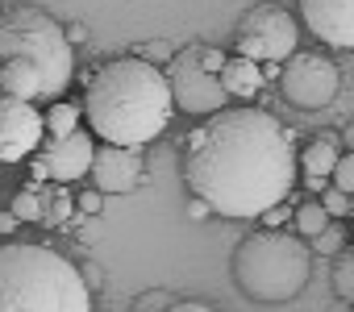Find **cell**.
<instances>
[{
	"instance_id": "52a82bcc",
	"label": "cell",
	"mask_w": 354,
	"mask_h": 312,
	"mask_svg": "<svg viewBox=\"0 0 354 312\" xmlns=\"http://www.w3.org/2000/svg\"><path fill=\"white\" fill-rule=\"evenodd\" d=\"M234 46L250 63H288L300 46V30H296L292 9L275 5V0H263V5L246 9L238 21Z\"/></svg>"
},
{
	"instance_id": "603a6c76",
	"label": "cell",
	"mask_w": 354,
	"mask_h": 312,
	"mask_svg": "<svg viewBox=\"0 0 354 312\" xmlns=\"http://www.w3.org/2000/svg\"><path fill=\"white\" fill-rule=\"evenodd\" d=\"M175 300H171V291H162V287H150V291H142L138 300H133V312H167Z\"/></svg>"
},
{
	"instance_id": "ac0fdd59",
	"label": "cell",
	"mask_w": 354,
	"mask_h": 312,
	"mask_svg": "<svg viewBox=\"0 0 354 312\" xmlns=\"http://www.w3.org/2000/svg\"><path fill=\"white\" fill-rule=\"evenodd\" d=\"M9 213H13L17 221H42V184H38V179H30V184L13 196Z\"/></svg>"
},
{
	"instance_id": "7c38bea8",
	"label": "cell",
	"mask_w": 354,
	"mask_h": 312,
	"mask_svg": "<svg viewBox=\"0 0 354 312\" xmlns=\"http://www.w3.org/2000/svg\"><path fill=\"white\" fill-rule=\"evenodd\" d=\"M300 17L321 42L354 50V0H300Z\"/></svg>"
},
{
	"instance_id": "4316f807",
	"label": "cell",
	"mask_w": 354,
	"mask_h": 312,
	"mask_svg": "<svg viewBox=\"0 0 354 312\" xmlns=\"http://www.w3.org/2000/svg\"><path fill=\"white\" fill-rule=\"evenodd\" d=\"M75 271H80V279H84L88 291H100V287H104V271H100L96 262H84V266H75Z\"/></svg>"
},
{
	"instance_id": "8992f818",
	"label": "cell",
	"mask_w": 354,
	"mask_h": 312,
	"mask_svg": "<svg viewBox=\"0 0 354 312\" xmlns=\"http://www.w3.org/2000/svg\"><path fill=\"white\" fill-rule=\"evenodd\" d=\"M225 50L221 46H205V42H192L184 50H175L171 63H167V88H171V104L180 113H192V117H213L230 104L225 88H221V67H225Z\"/></svg>"
},
{
	"instance_id": "7402d4cb",
	"label": "cell",
	"mask_w": 354,
	"mask_h": 312,
	"mask_svg": "<svg viewBox=\"0 0 354 312\" xmlns=\"http://www.w3.org/2000/svg\"><path fill=\"white\" fill-rule=\"evenodd\" d=\"M333 188L337 192H354V150H342L337 154V163H333Z\"/></svg>"
},
{
	"instance_id": "30bf717a",
	"label": "cell",
	"mask_w": 354,
	"mask_h": 312,
	"mask_svg": "<svg viewBox=\"0 0 354 312\" xmlns=\"http://www.w3.org/2000/svg\"><path fill=\"white\" fill-rule=\"evenodd\" d=\"M42 113L30 100L0 96V163H21L42 146Z\"/></svg>"
},
{
	"instance_id": "4fadbf2b",
	"label": "cell",
	"mask_w": 354,
	"mask_h": 312,
	"mask_svg": "<svg viewBox=\"0 0 354 312\" xmlns=\"http://www.w3.org/2000/svg\"><path fill=\"white\" fill-rule=\"evenodd\" d=\"M342 154V142L333 133H317L304 150H300V171H304V188L308 192H325L329 188V175H333V163Z\"/></svg>"
},
{
	"instance_id": "277c9868",
	"label": "cell",
	"mask_w": 354,
	"mask_h": 312,
	"mask_svg": "<svg viewBox=\"0 0 354 312\" xmlns=\"http://www.w3.org/2000/svg\"><path fill=\"white\" fill-rule=\"evenodd\" d=\"M313 250L283 229H259L234 250V283L259 304H288L308 287Z\"/></svg>"
},
{
	"instance_id": "ba28073f",
	"label": "cell",
	"mask_w": 354,
	"mask_h": 312,
	"mask_svg": "<svg viewBox=\"0 0 354 312\" xmlns=\"http://www.w3.org/2000/svg\"><path fill=\"white\" fill-rule=\"evenodd\" d=\"M279 92L296 108H329L342 92V71L325 55L296 50L288 63H279Z\"/></svg>"
},
{
	"instance_id": "2e32d148",
	"label": "cell",
	"mask_w": 354,
	"mask_h": 312,
	"mask_svg": "<svg viewBox=\"0 0 354 312\" xmlns=\"http://www.w3.org/2000/svg\"><path fill=\"white\" fill-rule=\"evenodd\" d=\"M75 213V196L63 188V184H42V225L50 229H63Z\"/></svg>"
},
{
	"instance_id": "83f0119b",
	"label": "cell",
	"mask_w": 354,
	"mask_h": 312,
	"mask_svg": "<svg viewBox=\"0 0 354 312\" xmlns=\"http://www.w3.org/2000/svg\"><path fill=\"white\" fill-rule=\"evenodd\" d=\"M75 208H84L88 217H96V213H100V192H96V188H92V192H84V196L75 200Z\"/></svg>"
},
{
	"instance_id": "d4e9b609",
	"label": "cell",
	"mask_w": 354,
	"mask_h": 312,
	"mask_svg": "<svg viewBox=\"0 0 354 312\" xmlns=\"http://www.w3.org/2000/svg\"><path fill=\"white\" fill-rule=\"evenodd\" d=\"M321 208H325L329 221H333V217H350V196L337 192V188H325V192H321Z\"/></svg>"
},
{
	"instance_id": "ffe728a7",
	"label": "cell",
	"mask_w": 354,
	"mask_h": 312,
	"mask_svg": "<svg viewBox=\"0 0 354 312\" xmlns=\"http://www.w3.org/2000/svg\"><path fill=\"white\" fill-rule=\"evenodd\" d=\"M308 242H313V250H317V254H325V258H329V254H337V250L350 242V233H346L337 221H329V225H325L317 237H308Z\"/></svg>"
},
{
	"instance_id": "9a60e30c",
	"label": "cell",
	"mask_w": 354,
	"mask_h": 312,
	"mask_svg": "<svg viewBox=\"0 0 354 312\" xmlns=\"http://www.w3.org/2000/svg\"><path fill=\"white\" fill-rule=\"evenodd\" d=\"M221 88H225V96H238V100H250V96H259L263 92V67L259 63H250V59H242V55H234V59H225V67H221Z\"/></svg>"
},
{
	"instance_id": "8fae6325",
	"label": "cell",
	"mask_w": 354,
	"mask_h": 312,
	"mask_svg": "<svg viewBox=\"0 0 354 312\" xmlns=\"http://www.w3.org/2000/svg\"><path fill=\"white\" fill-rule=\"evenodd\" d=\"M92 184L100 196H125L146 179V159L142 150H125V146H96L92 167H88Z\"/></svg>"
},
{
	"instance_id": "cb8c5ba5",
	"label": "cell",
	"mask_w": 354,
	"mask_h": 312,
	"mask_svg": "<svg viewBox=\"0 0 354 312\" xmlns=\"http://www.w3.org/2000/svg\"><path fill=\"white\" fill-rule=\"evenodd\" d=\"M171 55H175V50H171V42H167V38H150V42L142 46V55H138V59H146L150 67H158V71H162V67L171 63Z\"/></svg>"
},
{
	"instance_id": "6da1fadb",
	"label": "cell",
	"mask_w": 354,
	"mask_h": 312,
	"mask_svg": "<svg viewBox=\"0 0 354 312\" xmlns=\"http://www.w3.org/2000/svg\"><path fill=\"white\" fill-rule=\"evenodd\" d=\"M184 179L217 217L250 221L292 196V133L263 108H221L184 142Z\"/></svg>"
},
{
	"instance_id": "5bb4252c",
	"label": "cell",
	"mask_w": 354,
	"mask_h": 312,
	"mask_svg": "<svg viewBox=\"0 0 354 312\" xmlns=\"http://www.w3.org/2000/svg\"><path fill=\"white\" fill-rule=\"evenodd\" d=\"M0 96H17V100L38 104L42 79H38L34 63H26V59H5V63H0Z\"/></svg>"
},
{
	"instance_id": "9c48e42d",
	"label": "cell",
	"mask_w": 354,
	"mask_h": 312,
	"mask_svg": "<svg viewBox=\"0 0 354 312\" xmlns=\"http://www.w3.org/2000/svg\"><path fill=\"white\" fill-rule=\"evenodd\" d=\"M92 154H96V142L88 129H75L67 137H50L42 142L34 154H30V171L38 184H75V179H88V167H92Z\"/></svg>"
},
{
	"instance_id": "e0dca14e",
	"label": "cell",
	"mask_w": 354,
	"mask_h": 312,
	"mask_svg": "<svg viewBox=\"0 0 354 312\" xmlns=\"http://www.w3.org/2000/svg\"><path fill=\"white\" fill-rule=\"evenodd\" d=\"M80 117H84L80 104H71V100H55V104L42 113V129H46L50 137H67V133L80 129Z\"/></svg>"
},
{
	"instance_id": "836d02e7",
	"label": "cell",
	"mask_w": 354,
	"mask_h": 312,
	"mask_svg": "<svg viewBox=\"0 0 354 312\" xmlns=\"http://www.w3.org/2000/svg\"><path fill=\"white\" fill-rule=\"evenodd\" d=\"M350 217H354V192H350Z\"/></svg>"
},
{
	"instance_id": "4dcf8cb0",
	"label": "cell",
	"mask_w": 354,
	"mask_h": 312,
	"mask_svg": "<svg viewBox=\"0 0 354 312\" xmlns=\"http://www.w3.org/2000/svg\"><path fill=\"white\" fill-rule=\"evenodd\" d=\"M63 34H67V42H71V46H80V42H88V30H84V26H67Z\"/></svg>"
},
{
	"instance_id": "1f68e13d",
	"label": "cell",
	"mask_w": 354,
	"mask_h": 312,
	"mask_svg": "<svg viewBox=\"0 0 354 312\" xmlns=\"http://www.w3.org/2000/svg\"><path fill=\"white\" fill-rule=\"evenodd\" d=\"M17 225H21V221H17L13 213H0V233H5V237H9V233H13Z\"/></svg>"
},
{
	"instance_id": "484cf974",
	"label": "cell",
	"mask_w": 354,
	"mask_h": 312,
	"mask_svg": "<svg viewBox=\"0 0 354 312\" xmlns=\"http://www.w3.org/2000/svg\"><path fill=\"white\" fill-rule=\"evenodd\" d=\"M292 213H296V208H292L288 200H279V204H271V208L263 213V229H283V225L292 221Z\"/></svg>"
},
{
	"instance_id": "f546056e",
	"label": "cell",
	"mask_w": 354,
	"mask_h": 312,
	"mask_svg": "<svg viewBox=\"0 0 354 312\" xmlns=\"http://www.w3.org/2000/svg\"><path fill=\"white\" fill-rule=\"evenodd\" d=\"M209 213H213V208H209V204H205V200H196V196H192V200H188V217H192V221H205V217H209Z\"/></svg>"
},
{
	"instance_id": "f1b7e54d",
	"label": "cell",
	"mask_w": 354,
	"mask_h": 312,
	"mask_svg": "<svg viewBox=\"0 0 354 312\" xmlns=\"http://www.w3.org/2000/svg\"><path fill=\"white\" fill-rule=\"evenodd\" d=\"M167 312H217V308H209V304H201V300H175Z\"/></svg>"
},
{
	"instance_id": "44dd1931",
	"label": "cell",
	"mask_w": 354,
	"mask_h": 312,
	"mask_svg": "<svg viewBox=\"0 0 354 312\" xmlns=\"http://www.w3.org/2000/svg\"><path fill=\"white\" fill-rule=\"evenodd\" d=\"M333 291H337V300L354 304V258H337V266H333Z\"/></svg>"
},
{
	"instance_id": "d6a6232c",
	"label": "cell",
	"mask_w": 354,
	"mask_h": 312,
	"mask_svg": "<svg viewBox=\"0 0 354 312\" xmlns=\"http://www.w3.org/2000/svg\"><path fill=\"white\" fill-rule=\"evenodd\" d=\"M337 142H342V146H350V150H354V121H350V125H346V129H342V137H337Z\"/></svg>"
},
{
	"instance_id": "7a4b0ae2",
	"label": "cell",
	"mask_w": 354,
	"mask_h": 312,
	"mask_svg": "<svg viewBox=\"0 0 354 312\" xmlns=\"http://www.w3.org/2000/svg\"><path fill=\"white\" fill-rule=\"evenodd\" d=\"M84 117L92 125L88 133L104 137L109 146L142 150L175 117L167 75L138 55L113 59L100 71H92L84 92Z\"/></svg>"
},
{
	"instance_id": "5b68a950",
	"label": "cell",
	"mask_w": 354,
	"mask_h": 312,
	"mask_svg": "<svg viewBox=\"0 0 354 312\" xmlns=\"http://www.w3.org/2000/svg\"><path fill=\"white\" fill-rule=\"evenodd\" d=\"M5 59L34 63V71L42 79L38 100H46V104L63 100V92L75 79V50H71L63 26L38 5H13L0 13V63Z\"/></svg>"
},
{
	"instance_id": "d6986e66",
	"label": "cell",
	"mask_w": 354,
	"mask_h": 312,
	"mask_svg": "<svg viewBox=\"0 0 354 312\" xmlns=\"http://www.w3.org/2000/svg\"><path fill=\"white\" fill-rule=\"evenodd\" d=\"M292 221H296V233H304V237H317V233L329 225V217H325L321 200H304V204L292 213Z\"/></svg>"
},
{
	"instance_id": "3957f363",
	"label": "cell",
	"mask_w": 354,
	"mask_h": 312,
	"mask_svg": "<svg viewBox=\"0 0 354 312\" xmlns=\"http://www.w3.org/2000/svg\"><path fill=\"white\" fill-rule=\"evenodd\" d=\"M0 312H92L71 258L50 246L5 242L0 246Z\"/></svg>"
}]
</instances>
